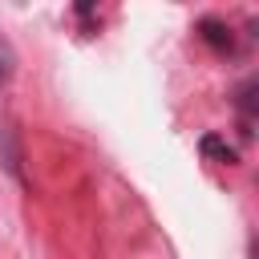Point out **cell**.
I'll use <instances>...</instances> for the list:
<instances>
[{
  "mask_svg": "<svg viewBox=\"0 0 259 259\" xmlns=\"http://www.w3.org/2000/svg\"><path fill=\"white\" fill-rule=\"evenodd\" d=\"M198 36L214 49V53H231L235 49V36H231V28L223 24V20H214V16H206V20H198Z\"/></svg>",
  "mask_w": 259,
  "mask_h": 259,
  "instance_id": "6da1fadb",
  "label": "cell"
},
{
  "mask_svg": "<svg viewBox=\"0 0 259 259\" xmlns=\"http://www.w3.org/2000/svg\"><path fill=\"white\" fill-rule=\"evenodd\" d=\"M202 154H210V158H219V162H227V166H235V162H239V154H235L219 134H206V138H202Z\"/></svg>",
  "mask_w": 259,
  "mask_h": 259,
  "instance_id": "7a4b0ae2",
  "label": "cell"
},
{
  "mask_svg": "<svg viewBox=\"0 0 259 259\" xmlns=\"http://www.w3.org/2000/svg\"><path fill=\"white\" fill-rule=\"evenodd\" d=\"M12 73H16V49H12V40L0 32V89L12 81Z\"/></svg>",
  "mask_w": 259,
  "mask_h": 259,
  "instance_id": "3957f363",
  "label": "cell"
}]
</instances>
